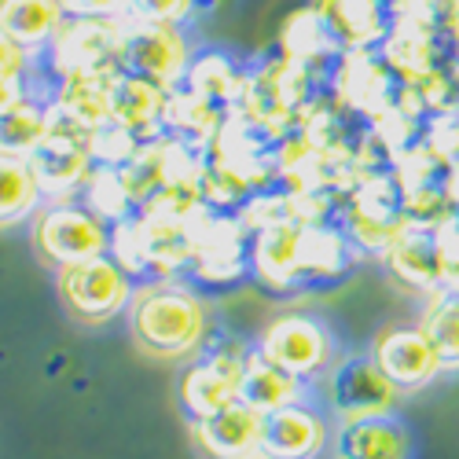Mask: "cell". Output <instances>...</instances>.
<instances>
[{
    "instance_id": "cell-1",
    "label": "cell",
    "mask_w": 459,
    "mask_h": 459,
    "mask_svg": "<svg viewBox=\"0 0 459 459\" xmlns=\"http://www.w3.org/2000/svg\"><path fill=\"white\" fill-rule=\"evenodd\" d=\"M126 316L136 346L159 360H187L210 342V309L203 294L173 280L140 283Z\"/></svg>"
},
{
    "instance_id": "cell-2",
    "label": "cell",
    "mask_w": 459,
    "mask_h": 459,
    "mask_svg": "<svg viewBox=\"0 0 459 459\" xmlns=\"http://www.w3.org/2000/svg\"><path fill=\"white\" fill-rule=\"evenodd\" d=\"M30 243L45 264L63 269L110 254L114 232L110 224L100 221L85 203H45L30 221Z\"/></svg>"
},
{
    "instance_id": "cell-3",
    "label": "cell",
    "mask_w": 459,
    "mask_h": 459,
    "mask_svg": "<svg viewBox=\"0 0 459 459\" xmlns=\"http://www.w3.org/2000/svg\"><path fill=\"white\" fill-rule=\"evenodd\" d=\"M243 360H247V350L228 338H210L203 353L191 357V364L180 371V382H177V404L187 423H203V419L239 401Z\"/></svg>"
},
{
    "instance_id": "cell-4",
    "label": "cell",
    "mask_w": 459,
    "mask_h": 459,
    "mask_svg": "<svg viewBox=\"0 0 459 459\" xmlns=\"http://www.w3.org/2000/svg\"><path fill=\"white\" fill-rule=\"evenodd\" d=\"M56 290L59 301L66 305V313L82 324H107L114 316L129 313V301L136 294L133 276L122 269L110 254L63 264L56 269Z\"/></svg>"
},
{
    "instance_id": "cell-5",
    "label": "cell",
    "mask_w": 459,
    "mask_h": 459,
    "mask_svg": "<svg viewBox=\"0 0 459 459\" xmlns=\"http://www.w3.org/2000/svg\"><path fill=\"white\" fill-rule=\"evenodd\" d=\"M264 360H273L276 368H283L287 375L313 382L324 378L327 368L338 360V346L334 334L324 320L309 316V313H280L261 327L257 346H254Z\"/></svg>"
},
{
    "instance_id": "cell-6",
    "label": "cell",
    "mask_w": 459,
    "mask_h": 459,
    "mask_svg": "<svg viewBox=\"0 0 459 459\" xmlns=\"http://www.w3.org/2000/svg\"><path fill=\"white\" fill-rule=\"evenodd\" d=\"M324 386V404L338 423H357V419H378L394 415L397 408V390L394 382L378 371L371 353H346L338 357L327 375L320 378Z\"/></svg>"
},
{
    "instance_id": "cell-7",
    "label": "cell",
    "mask_w": 459,
    "mask_h": 459,
    "mask_svg": "<svg viewBox=\"0 0 459 459\" xmlns=\"http://www.w3.org/2000/svg\"><path fill=\"white\" fill-rule=\"evenodd\" d=\"M122 56H126V19H66L48 48L56 78H66V74L114 78V74L126 70Z\"/></svg>"
},
{
    "instance_id": "cell-8",
    "label": "cell",
    "mask_w": 459,
    "mask_h": 459,
    "mask_svg": "<svg viewBox=\"0 0 459 459\" xmlns=\"http://www.w3.org/2000/svg\"><path fill=\"white\" fill-rule=\"evenodd\" d=\"M371 360L394 382L397 394H419L445 375L434 342L419 324H390L371 342Z\"/></svg>"
},
{
    "instance_id": "cell-9",
    "label": "cell",
    "mask_w": 459,
    "mask_h": 459,
    "mask_svg": "<svg viewBox=\"0 0 459 459\" xmlns=\"http://www.w3.org/2000/svg\"><path fill=\"white\" fill-rule=\"evenodd\" d=\"M191 59H195V52H191L184 26H155V22L126 19V56H122L126 70L173 92L184 85Z\"/></svg>"
},
{
    "instance_id": "cell-10",
    "label": "cell",
    "mask_w": 459,
    "mask_h": 459,
    "mask_svg": "<svg viewBox=\"0 0 459 459\" xmlns=\"http://www.w3.org/2000/svg\"><path fill=\"white\" fill-rule=\"evenodd\" d=\"M37 184L45 191V203H74L85 191L96 162L89 151V136L66 126H52L41 147L26 159Z\"/></svg>"
},
{
    "instance_id": "cell-11",
    "label": "cell",
    "mask_w": 459,
    "mask_h": 459,
    "mask_svg": "<svg viewBox=\"0 0 459 459\" xmlns=\"http://www.w3.org/2000/svg\"><path fill=\"white\" fill-rule=\"evenodd\" d=\"M331 448V423L327 415L298 401L273 415H261V455L264 459H320Z\"/></svg>"
},
{
    "instance_id": "cell-12",
    "label": "cell",
    "mask_w": 459,
    "mask_h": 459,
    "mask_svg": "<svg viewBox=\"0 0 459 459\" xmlns=\"http://www.w3.org/2000/svg\"><path fill=\"white\" fill-rule=\"evenodd\" d=\"M166 103L169 92L162 85L140 78L133 70H122L114 74L107 89V118L147 143L166 133Z\"/></svg>"
},
{
    "instance_id": "cell-13",
    "label": "cell",
    "mask_w": 459,
    "mask_h": 459,
    "mask_svg": "<svg viewBox=\"0 0 459 459\" xmlns=\"http://www.w3.org/2000/svg\"><path fill=\"white\" fill-rule=\"evenodd\" d=\"M382 264L386 273L415 290V294H430L441 287V257H437V228H423V224H411L404 221L397 228V236L390 239V247L382 250Z\"/></svg>"
},
{
    "instance_id": "cell-14",
    "label": "cell",
    "mask_w": 459,
    "mask_h": 459,
    "mask_svg": "<svg viewBox=\"0 0 459 459\" xmlns=\"http://www.w3.org/2000/svg\"><path fill=\"white\" fill-rule=\"evenodd\" d=\"M342 52H371L386 41L394 15L382 0H316L313 4Z\"/></svg>"
},
{
    "instance_id": "cell-15",
    "label": "cell",
    "mask_w": 459,
    "mask_h": 459,
    "mask_svg": "<svg viewBox=\"0 0 459 459\" xmlns=\"http://www.w3.org/2000/svg\"><path fill=\"white\" fill-rule=\"evenodd\" d=\"M331 459H411V434L397 415L338 423L331 434Z\"/></svg>"
},
{
    "instance_id": "cell-16",
    "label": "cell",
    "mask_w": 459,
    "mask_h": 459,
    "mask_svg": "<svg viewBox=\"0 0 459 459\" xmlns=\"http://www.w3.org/2000/svg\"><path fill=\"white\" fill-rule=\"evenodd\" d=\"M191 434L206 459H247L261 448V415L236 401L203 423H191Z\"/></svg>"
},
{
    "instance_id": "cell-17",
    "label": "cell",
    "mask_w": 459,
    "mask_h": 459,
    "mask_svg": "<svg viewBox=\"0 0 459 459\" xmlns=\"http://www.w3.org/2000/svg\"><path fill=\"white\" fill-rule=\"evenodd\" d=\"M239 401L247 408H254L257 415H273L287 404L309 401V382L287 375L273 360H264L257 350H247L243 378H239Z\"/></svg>"
},
{
    "instance_id": "cell-18",
    "label": "cell",
    "mask_w": 459,
    "mask_h": 459,
    "mask_svg": "<svg viewBox=\"0 0 459 459\" xmlns=\"http://www.w3.org/2000/svg\"><path fill=\"white\" fill-rule=\"evenodd\" d=\"M239 228H243L239 221H213L206 224V232H199L191 269H195L203 283L221 287L243 276V269L250 264V250L243 247V236H236Z\"/></svg>"
},
{
    "instance_id": "cell-19",
    "label": "cell",
    "mask_w": 459,
    "mask_h": 459,
    "mask_svg": "<svg viewBox=\"0 0 459 459\" xmlns=\"http://www.w3.org/2000/svg\"><path fill=\"white\" fill-rule=\"evenodd\" d=\"M66 22L59 0H0V30L30 56H48Z\"/></svg>"
},
{
    "instance_id": "cell-20",
    "label": "cell",
    "mask_w": 459,
    "mask_h": 459,
    "mask_svg": "<svg viewBox=\"0 0 459 459\" xmlns=\"http://www.w3.org/2000/svg\"><path fill=\"white\" fill-rule=\"evenodd\" d=\"M298 257H301V224L298 221L261 228L250 243L254 273L273 290H287L290 283H298Z\"/></svg>"
},
{
    "instance_id": "cell-21",
    "label": "cell",
    "mask_w": 459,
    "mask_h": 459,
    "mask_svg": "<svg viewBox=\"0 0 459 459\" xmlns=\"http://www.w3.org/2000/svg\"><path fill=\"white\" fill-rule=\"evenodd\" d=\"M353 247L342 236V228L331 224H301V257H298V280L301 283H320L334 280L353 264Z\"/></svg>"
},
{
    "instance_id": "cell-22",
    "label": "cell",
    "mask_w": 459,
    "mask_h": 459,
    "mask_svg": "<svg viewBox=\"0 0 459 459\" xmlns=\"http://www.w3.org/2000/svg\"><path fill=\"white\" fill-rule=\"evenodd\" d=\"M224 122V110H217L213 103H206L203 96H195L191 89H173L169 103H166V133H173V140H180L184 147H206L217 129Z\"/></svg>"
},
{
    "instance_id": "cell-23",
    "label": "cell",
    "mask_w": 459,
    "mask_h": 459,
    "mask_svg": "<svg viewBox=\"0 0 459 459\" xmlns=\"http://www.w3.org/2000/svg\"><path fill=\"white\" fill-rule=\"evenodd\" d=\"M184 89H191L195 96H203L206 103H213L217 110H228L236 107L243 96H247V78L239 74V66L221 56V52H210V56H195L191 59V70L184 78Z\"/></svg>"
},
{
    "instance_id": "cell-24",
    "label": "cell",
    "mask_w": 459,
    "mask_h": 459,
    "mask_svg": "<svg viewBox=\"0 0 459 459\" xmlns=\"http://www.w3.org/2000/svg\"><path fill=\"white\" fill-rule=\"evenodd\" d=\"M41 206H45V191L37 184L30 162L0 155V228L33 221V213Z\"/></svg>"
},
{
    "instance_id": "cell-25",
    "label": "cell",
    "mask_w": 459,
    "mask_h": 459,
    "mask_svg": "<svg viewBox=\"0 0 459 459\" xmlns=\"http://www.w3.org/2000/svg\"><path fill=\"white\" fill-rule=\"evenodd\" d=\"M419 327L434 342L445 375H455L459 371V290H441V287L430 290L423 298Z\"/></svg>"
},
{
    "instance_id": "cell-26",
    "label": "cell",
    "mask_w": 459,
    "mask_h": 459,
    "mask_svg": "<svg viewBox=\"0 0 459 459\" xmlns=\"http://www.w3.org/2000/svg\"><path fill=\"white\" fill-rule=\"evenodd\" d=\"M52 118H48V103L26 96L19 107H12L8 114H0V155L12 159H30L41 140L48 136Z\"/></svg>"
},
{
    "instance_id": "cell-27",
    "label": "cell",
    "mask_w": 459,
    "mask_h": 459,
    "mask_svg": "<svg viewBox=\"0 0 459 459\" xmlns=\"http://www.w3.org/2000/svg\"><path fill=\"white\" fill-rule=\"evenodd\" d=\"M82 199H85V206L100 221H107L114 228L126 224L133 206H136V195H133V187L126 180V169H110V166H96L92 169V177H89V184L82 191Z\"/></svg>"
},
{
    "instance_id": "cell-28",
    "label": "cell",
    "mask_w": 459,
    "mask_h": 459,
    "mask_svg": "<svg viewBox=\"0 0 459 459\" xmlns=\"http://www.w3.org/2000/svg\"><path fill=\"white\" fill-rule=\"evenodd\" d=\"M283 45H287V59L290 63H309V59H320L327 52H342L334 41H331V33L320 19L316 8H305L298 12L287 30H283Z\"/></svg>"
},
{
    "instance_id": "cell-29",
    "label": "cell",
    "mask_w": 459,
    "mask_h": 459,
    "mask_svg": "<svg viewBox=\"0 0 459 459\" xmlns=\"http://www.w3.org/2000/svg\"><path fill=\"white\" fill-rule=\"evenodd\" d=\"M143 147L140 136H133L129 129L114 126V122H103L100 129L89 133V151H92V162L96 166H110V169H126L136 151Z\"/></svg>"
},
{
    "instance_id": "cell-30",
    "label": "cell",
    "mask_w": 459,
    "mask_h": 459,
    "mask_svg": "<svg viewBox=\"0 0 459 459\" xmlns=\"http://www.w3.org/2000/svg\"><path fill=\"white\" fill-rule=\"evenodd\" d=\"M199 12V0H129V22H155V26H187Z\"/></svg>"
},
{
    "instance_id": "cell-31",
    "label": "cell",
    "mask_w": 459,
    "mask_h": 459,
    "mask_svg": "<svg viewBox=\"0 0 459 459\" xmlns=\"http://www.w3.org/2000/svg\"><path fill=\"white\" fill-rule=\"evenodd\" d=\"M411 15L423 19L441 41L459 48V0H419Z\"/></svg>"
},
{
    "instance_id": "cell-32",
    "label": "cell",
    "mask_w": 459,
    "mask_h": 459,
    "mask_svg": "<svg viewBox=\"0 0 459 459\" xmlns=\"http://www.w3.org/2000/svg\"><path fill=\"white\" fill-rule=\"evenodd\" d=\"M437 257H441V290H459V217L437 228Z\"/></svg>"
},
{
    "instance_id": "cell-33",
    "label": "cell",
    "mask_w": 459,
    "mask_h": 459,
    "mask_svg": "<svg viewBox=\"0 0 459 459\" xmlns=\"http://www.w3.org/2000/svg\"><path fill=\"white\" fill-rule=\"evenodd\" d=\"M30 66H33V56L22 52L8 33L0 30V82H30Z\"/></svg>"
},
{
    "instance_id": "cell-34",
    "label": "cell",
    "mask_w": 459,
    "mask_h": 459,
    "mask_svg": "<svg viewBox=\"0 0 459 459\" xmlns=\"http://www.w3.org/2000/svg\"><path fill=\"white\" fill-rule=\"evenodd\" d=\"M66 19H126L129 0H59Z\"/></svg>"
},
{
    "instance_id": "cell-35",
    "label": "cell",
    "mask_w": 459,
    "mask_h": 459,
    "mask_svg": "<svg viewBox=\"0 0 459 459\" xmlns=\"http://www.w3.org/2000/svg\"><path fill=\"white\" fill-rule=\"evenodd\" d=\"M30 92V82H0V114H8L12 107H19Z\"/></svg>"
},
{
    "instance_id": "cell-36",
    "label": "cell",
    "mask_w": 459,
    "mask_h": 459,
    "mask_svg": "<svg viewBox=\"0 0 459 459\" xmlns=\"http://www.w3.org/2000/svg\"><path fill=\"white\" fill-rule=\"evenodd\" d=\"M415 4H419V0H382V8H386V12L394 15V22H397L401 15H408Z\"/></svg>"
},
{
    "instance_id": "cell-37",
    "label": "cell",
    "mask_w": 459,
    "mask_h": 459,
    "mask_svg": "<svg viewBox=\"0 0 459 459\" xmlns=\"http://www.w3.org/2000/svg\"><path fill=\"white\" fill-rule=\"evenodd\" d=\"M247 459H264V455H261V452H257V455H247Z\"/></svg>"
},
{
    "instance_id": "cell-38",
    "label": "cell",
    "mask_w": 459,
    "mask_h": 459,
    "mask_svg": "<svg viewBox=\"0 0 459 459\" xmlns=\"http://www.w3.org/2000/svg\"><path fill=\"white\" fill-rule=\"evenodd\" d=\"M455 63H459V52H455Z\"/></svg>"
}]
</instances>
